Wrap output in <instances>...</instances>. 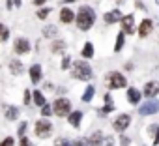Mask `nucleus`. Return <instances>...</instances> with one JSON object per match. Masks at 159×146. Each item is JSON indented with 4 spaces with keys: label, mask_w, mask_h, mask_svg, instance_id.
<instances>
[{
    "label": "nucleus",
    "mask_w": 159,
    "mask_h": 146,
    "mask_svg": "<svg viewBox=\"0 0 159 146\" xmlns=\"http://www.w3.org/2000/svg\"><path fill=\"white\" fill-rule=\"evenodd\" d=\"M94 23H96V11L90 6H81V8H79L77 19H75V25H77L79 30L86 32V30H90L94 26Z\"/></svg>",
    "instance_id": "nucleus-1"
},
{
    "label": "nucleus",
    "mask_w": 159,
    "mask_h": 146,
    "mask_svg": "<svg viewBox=\"0 0 159 146\" xmlns=\"http://www.w3.org/2000/svg\"><path fill=\"white\" fill-rule=\"evenodd\" d=\"M71 73H73V77L77 81H90L92 75H94V73H92V66L86 60H77V62H73Z\"/></svg>",
    "instance_id": "nucleus-2"
},
{
    "label": "nucleus",
    "mask_w": 159,
    "mask_h": 146,
    "mask_svg": "<svg viewBox=\"0 0 159 146\" xmlns=\"http://www.w3.org/2000/svg\"><path fill=\"white\" fill-rule=\"evenodd\" d=\"M105 83H107V86L111 90H118V88H125L127 86V79L120 71H109L105 75Z\"/></svg>",
    "instance_id": "nucleus-3"
},
{
    "label": "nucleus",
    "mask_w": 159,
    "mask_h": 146,
    "mask_svg": "<svg viewBox=\"0 0 159 146\" xmlns=\"http://www.w3.org/2000/svg\"><path fill=\"white\" fill-rule=\"evenodd\" d=\"M73 105H71V101L67 99V98H58L54 103H52V111H54V114L58 116V118H67L73 111Z\"/></svg>",
    "instance_id": "nucleus-4"
},
{
    "label": "nucleus",
    "mask_w": 159,
    "mask_h": 146,
    "mask_svg": "<svg viewBox=\"0 0 159 146\" xmlns=\"http://www.w3.org/2000/svg\"><path fill=\"white\" fill-rule=\"evenodd\" d=\"M51 133H52V124H51V120H49V118H39V120L36 122V125H34V135H36L38 139H49Z\"/></svg>",
    "instance_id": "nucleus-5"
},
{
    "label": "nucleus",
    "mask_w": 159,
    "mask_h": 146,
    "mask_svg": "<svg viewBox=\"0 0 159 146\" xmlns=\"http://www.w3.org/2000/svg\"><path fill=\"white\" fill-rule=\"evenodd\" d=\"M129 124H131V116H129L127 112H122V114H118V116L114 118V122H112V129L124 135V131L129 127Z\"/></svg>",
    "instance_id": "nucleus-6"
},
{
    "label": "nucleus",
    "mask_w": 159,
    "mask_h": 146,
    "mask_svg": "<svg viewBox=\"0 0 159 146\" xmlns=\"http://www.w3.org/2000/svg\"><path fill=\"white\" fill-rule=\"evenodd\" d=\"M155 112H159V101L157 99H148L139 109V114L140 116H150V114H155Z\"/></svg>",
    "instance_id": "nucleus-7"
},
{
    "label": "nucleus",
    "mask_w": 159,
    "mask_h": 146,
    "mask_svg": "<svg viewBox=\"0 0 159 146\" xmlns=\"http://www.w3.org/2000/svg\"><path fill=\"white\" fill-rule=\"evenodd\" d=\"M13 51H15V54H28L30 52V39L28 38H17L13 41Z\"/></svg>",
    "instance_id": "nucleus-8"
},
{
    "label": "nucleus",
    "mask_w": 159,
    "mask_h": 146,
    "mask_svg": "<svg viewBox=\"0 0 159 146\" xmlns=\"http://www.w3.org/2000/svg\"><path fill=\"white\" fill-rule=\"evenodd\" d=\"M157 94H159V81H150V83H146V84H144L142 96H146V98L153 99Z\"/></svg>",
    "instance_id": "nucleus-9"
},
{
    "label": "nucleus",
    "mask_w": 159,
    "mask_h": 146,
    "mask_svg": "<svg viewBox=\"0 0 159 146\" xmlns=\"http://www.w3.org/2000/svg\"><path fill=\"white\" fill-rule=\"evenodd\" d=\"M75 19H77V13H75L71 8H62V10H60V23L71 25V23H75Z\"/></svg>",
    "instance_id": "nucleus-10"
},
{
    "label": "nucleus",
    "mask_w": 159,
    "mask_h": 146,
    "mask_svg": "<svg viewBox=\"0 0 159 146\" xmlns=\"http://www.w3.org/2000/svg\"><path fill=\"white\" fill-rule=\"evenodd\" d=\"M122 32L124 34H133L135 32V17L129 13V15H124V19H122Z\"/></svg>",
    "instance_id": "nucleus-11"
},
{
    "label": "nucleus",
    "mask_w": 159,
    "mask_h": 146,
    "mask_svg": "<svg viewBox=\"0 0 159 146\" xmlns=\"http://www.w3.org/2000/svg\"><path fill=\"white\" fill-rule=\"evenodd\" d=\"M28 73H30V81H32L34 84H38V83L43 79V69H41V64H32Z\"/></svg>",
    "instance_id": "nucleus-12"
},
{
    "label": "nucleus",
    "mask_w": 159,
    "mask_h": 146,
    "mask_svg": "<svg viewBox=\"0 0 159 146\" xmlns=\"http://www.w3.org/2000/svg\"><path fill=\"white\" fill-rule=\"evenodd\" d=\"M122 19H124V15L120 13V10H112V11H107V13L103 15V21H105V25L122 23Z\"/></svg>",
    "instance_id": "nucleus-13"
},
{
    "label": "nucleus",
    "mask_w": 159,
    "mask_h": 146,
    "mask_svg": "<svg viewBox=\"0 0 159 146\" xmlns=\"http://www.w3.org/2000/svg\"><path fill=\"white\" fill-rule=\"evenodd\" d=\"M8 67H10V73H11V75H21V73L25 71V64L19 60V58H11L10 62H8Z\"/></svg>",
    "instance_id": "nucleus-14"
},
{
    "label": "nucleus",
    "mask_w": 159,
    "mask_h": 146,
    "mask_svg": "<svg viewBox=\"0 0 159 146\" xmlns=\"http://www.w3.org/2000/svg\"><path fill=\"white\" fill-rule=\"evenodd\" d=\"M19 114H21V109H19V107H15V105H8V107L4 109V118H6V120H10V122L17 120V118H19Z\"/></svg>",
    "instance_id": "nucleus-15"
},
{
    "label": "nucleus",
    "mask_w": 159,
    "mask_h": 146,
    "mask_svg": "<svg viewBox=\"0 0 159 146\" xmlns=\"http://www.w3.org/2000/svg\"><path fill=\"white\" fill-rule=\"evenodd\" d=\"M152 28H153L152 19H144V21L139 25V36H140V38H146L148 34H152Z\"/></svg>",
    "instance_id": "nucleus-16"
},
{
    "label": "nucleus",
    "mask_w": 159,
    "mask_h": 146,
    "mask_svg": "<svg viewBox=\"0 0 159 146\" xmlns=\"http://www.w3.org/2000/svg\"><path fill=\"white\" fill-rule=\"evenodd\" d=\"M140 98H142V92H140V90H137L135 86L127 88V101H129L131 105H139Z\"/></svg>",
    "instance_id": "nucleus-17"
},
{
    "label": "nucleus",
    "mask_w": 159,
    "mask_h": 146,
    "mask_svg": "<svg viewBox=\"0 0 159 146\" xmlns=\"http://www.w3.org/2000/svg\"><path fill=\"white\" fill-rule=\"evenodd\" d=\"M81 120H83V111H79V109H77V111H73V112L67 116L69 125H71V127H75V129L81 125Z\"/></svg>",
    "instance_id": "nucleus-18"
},
{
    "label": "nucleus",
    "mask_w": 159,
    "mask_h": 146,
    "mask_svg": "<svg viewBox=\"0 0 159 146\" xmlns=\"http://www.w3.org/2000/svg\"><path fill=\"white\" fill-rule=\"evenodd\" d=\"M103 140H105L103 131H94V133L88 137V144H90V146H103Z\"/></svg>",
    "instance_id": "nucleus-19"
},
{
    "label": "nucleus",
    "mask_w": 159,
    "mask_h": 146,
    "mask_svg": "<svg viewBox=\"0 0 159 146\" xmlns=\"http://www.w3.org/2000/svg\"><path fill=\"white\" fill-rule=\"evenodd\" d=\"M66 49H67V45H66L64 39H54L52 45H51V52H52V54H64Z\"/></svg>",
    "instance_id": "nucleus-20"
},
{
    "label": "nucleus",
    "mask_w": 159,
    "mask_h": 146,
    "mask_svg": "<svg viewBox=\"0 0 159 146\" xmlns=\"http://www.w3.org/2000/svg\"><path fill=\"white\" fill-rule=\"evenodd\" d=\"M32 101L36 103V107H43V105H47V101H45V96H43V92L41 90H34L32 92Z\"/></svg>",
    "instance_id": "nucleus-21"
},
{
    "label": "nucleus",
    "mask_w": 159,
    "mask_h": 146,
    "mask_svg": "<svg viewBox=\"0 0 159 146\" xmlns=\"http://www.w3.org/2000/svg\"><path fill=\"white\" fill-rule=\"evenodd\" d=\"M41 34H43V38L52 39V38H56V34H58V26H54V25H47V26H43Z\"/></svg>",
    "instance_id": "nucleus-22"
},
{
    "label": "nucleus",
    "mask_w": 159,
    "mask_h": 146,
    "mask_svg": "<svg viewBox=\"0 0 159 146\" xmlns=\"http://www.w3.org/2000/svg\"><path fill=\"white\" fill-rule=\"evenodd\" d=\"M81 54H83V60L92 58V56H94V43H92V41H86L84 47H83V51H81Z\"/></svg>",
    "instance_id": "nucleus-23"
},
{
    "label": "nucleus",
    "mask_w": 159,
    "mask_h": 146,
    "mask_svg": "<svg viewBox=\"0 0 159 146\" xmlns=\"http://www.w3.org/2000/svg\"><path fill=\"white\" fill-rule=\"evenodd\" d=\"M94 94H96V88H94V86H92V84H88V86H86V90H84V94H83V98H81V99H83V101H84V103H88V101H92V99H94Z\"/></svg>",
    "instance_id": "nucleus-24"
},
{
    "label": "nucleus",
    "mask_w": 159,
    "mask_h": 146,
    "mask_svg": "<svg viewBox=\"0 0 159 146\" xmlns=\"http://www.w3.org/2000/svg\"><path fill=\"white\" fill-rule=\"evenodd\" d=\"M112 111H114L112 98H111V94H107V96H105V107L101 109V114H109V112H112Z\"/></svg>",
    "instance_id": "nucleus-25"
},
{
    "label": "nucleus",
    "mask_w": 159,
    "mask_h": 146,
    "mask_svg": "<svg viewBox=\"0 0 159 146\" xmlns=\"http://www.w3.org/2000/svg\"><path fill=\"white\" fill-rule=\"evenodd\" d=\"M124 43H125V34H124V32H120V34L116 36V43H114V52H120V51H122V47H124Z\"/></svg>",
    "instance_id": "nucleus-26"
},
{
    "label": "nucleus",
    "mask_w": 159,
    "mask_h": 146,
    "mask_svg": "<svg viewBox=\"0 0 159 146\" xmlns=\"http://www.w3.org/2000/svg\"><path fill=\"white\" fill-rule=\"evenodd\" d=\"M10 39V28L0 23V43H6Z\"/></svg>",
    "instance_id": "nucleus-27"
},
{
    "label": "nucleus",
    "mask_w": 159,
    "mask_h": 146,
    "mask_svg": "<svg viewBox=\"0 0 159 146\" xmlns=\"http://www.w3.org/2000/svg\"><path fill=\"white\" fill-rule=\"evenodd\" d=\"M51 15V8H39L38 11H36V17L38 19H47Z\"/></svg>",
    "instance_id": "nucleus-28"
},
{
    "label": "nucleus",
    "mask_w": 159,
    "mask_h": 146,
    "mask_svg": "<svg viewBox=\"0 0 159 146\" xmlns=\"http://www.w3.org/2000/svg\"><path fill=\"white\" fill-rule=\"evenodd\" d=\"M64 71L66 69H69V67H73V62H71V56H67V54H64V58H62V66H60Z\"/></svg>",
    "instance_id": "nucleus-29"
},
{
    "label": "nucleus",
    "mask_w": 159,
    "mask_h": 146,
    "mask_svg": "<svg viewBox=\"0 0 159 146\" xmlns=\"http://www.w3.org/2000/svg\"><path fill=\"white\" fill-rule=\"evenodd\" d=\"M51 114H54L52 105H49V103H47V105H43V107H41V116H43V118H49Z\"/></svg>",
    "instance_id": "nucleus-30"
},
{
    "label": "nucleus",
    "mask_w": 159,
    "mask_h": 146,
    "mask_svg": "<svg viewBox=\"0 0 159 146\" xmlns=\"http://www.w3.org/2000/svg\"><path fill=\"white\" fill-rule=\"evenodd\" d=\"M54 146H73V142H69V139H66V137H58L54 140Z\"/></svg>",
    "instance_id": "nucleus-31"
},
{
    "label": "nucleus",
    "mask_w": 159,
    "mask_h": 146,
    "mask_svg": "<svg viewBox=\"0 0 159 146\" xmlns=\"http://www.w3.org/2000/svg\"><path fill=\"white\" fill-rule=\"evenodd\" d=\"M26 131H28V122H23V124H19V129H17V135H19V139H21V137H25V135H26Z\"/></svg>",
    "instance_id": "nucleus-32"
},
{
    "label": "nucleus",
    "mask_w": 159,
    "mask_h": 146,
    "mask_svg": "<svg viewBox=\"0 0 159 146\" xmlns=\"http://www.w3.org/2000/svg\"><path fill=\"white\" fill-rule=\"evenodd\" d=\"M0 146H15V139L13 137H6V139H2Z\"/></svg>",
    "instance_id": "nucleus-33"
},
{
    "label": "nucleus",
    "mask_w": 159,
    "mask_h": 146,
    "mask_svg": "<svg viewBox=\"0 0 159 146\" xmlns=\"http://www.w3.org/2000/svg\"><path fill=\"white\" fill-rule=\"evenodd\" d=\"M30 101H32V92H30V90H25V94H23V103L28 105Z\"/></svg>",
    "instance_id": "nucleus-34"
},
{
    "label": "nucleus",
    "mask_w": 159,
    "mask_h": 146,
    "mask_svg": "<svg viewBox=\"0 0 159 146\" xmlns=\"http://www.w3.org/2000/svg\"><path fill=\"white\" fill-rule=\"evenodd\" d=\"M131 144V139L127 135H120V146H129Z\"/></svg>",
    "instance_id": "nucleus-35"
},
{
    "label": "nucleus",
    "mask_w": 159,
    "mask_h": 146,
    "mask_svg": "<svg viewBox=\"0 0 159 146\" xmlns=\"http://www.w3.org/2000/svg\"><path fill=\"white\" fill-rule=\"evenodd\" d=\"M19 146H34V144H32V142H30V139L25 135V137H21V139H19Z\"/></svg>",
    "instance_id": "nucleus-36"
},
{
    "label": "nucleus",
    "mask_w": 159,
    "mask_h": 146,
    "mask_svg": "<svg viewBox=\"0 0 159 146\" xmlns=\"http://www.w3.org/2000/svg\"><path fill=\"white\" fill-rule=\"evenodd\" d=\"M73 146H90V144H88V139H77Z\"/></svg>",
    "instance_id": "nucleus-37"
},
{
    "label": "nucleus",
    "mask_w": 159,
    "mask_h": 146,
    "mask_svg": "<svg viewBox=\"0 0 159 146\" xmlns=\"http://www.w3.org/2000/svg\"><path fill=\"white\" fill-rule=\"evenodd\" d=\"M103 146H114V139H112L111 135H107L105 140H103Z\"/></svg>",
    "instance_id": "nucleus-38"
},
{
    "label": "nucleus",
    "mask_w": 159,
    "mask_h": 146,
    "mask_svg": "<svg viewBox=\"0 0 159 146\" xmlns=\"http://www.w3.org/2000/svg\"><path fill=\"white\" fill-rule=\"evenodd\" d=\"M6 8H8V10H13V8H17V6H15V0H6Z\"/></svg>",
    "instance_id": "nucleus-39"
},
{
    "label": "nucleus",
    "mask_w": 159,
    "mask_h": 146,
    "mask_svg": "<svg viewBox=\"0 0 159 146\" xmlns=\"http://www.w3.org/2000/svg\"><path fill=\"white\" fill-rule=\"evenodd\" d=\"M45 2H47V0H34V2H32V4H34V6H36L38 10H39V8H41V6H43Z\"/></svg>",
    "instance_id": "nucleus-40"
},
{
    "label": "nucleus",
    "mask_w": 159,
    "mask_h": 146,
    "mask_svg": "<svg viewBox=\"0 0 159 146\" xmlns=\"http://www.w3.org/2000/svg\"><path fill=\"white\" fill-rule=\"evenodd\" d=\"M153 144H155V146H159V127H157V131H155V139H153Z\"/></svg>",
    "instance_id": "nucleus-41"
},
{
    "label": "nucleus",
    "mask_w": 159,
    "mask_h": 146,
    "mask_svg": "<svg viewBox=\"0 0 159 146\" xmlns=\"http://www.w3.org/2000/svg\"><path fill=\"white\" fill-rule=\"evenodd\" d=\"M71 2H75V0H62V4H71Z\"/></svg>",
    "instance_id": "nucleus-42"
},
{
    "label": "nucleus",
    "mask_w": 159,
    "mask_h": 146,
    "mask_svg": "<svg viewBox=\"0 0 159 146\" xmlns=\"http://www.w3.org/2000/svg\"><path fill=\"white\" fill-rule=\"evenodd\" d=\"M122 2H124V0H116V4H122Z\"/></svg>",
    "instance_id": "nucleus-43"
}]
</instances>
